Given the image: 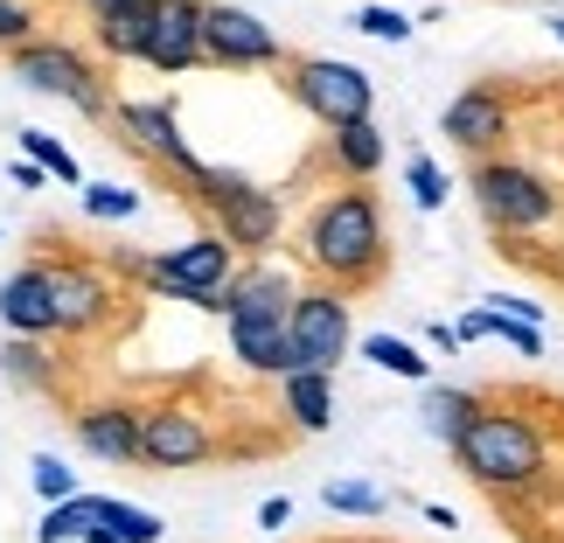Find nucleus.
<instances>
[{
  "label": "nucleus",
  "mask_w": 564,
  "mask_h": 543,
  "mask_svg": "<svg viewBox=\"0 0 564 543\" xmlns=\"http://www.w3.org/2000/svg\"><path fill=\"white\" fill-rule=\"evenodd\" d=\"M300 258L321 286H341V293H362L390 272V230H383V203L377 188H335L328 203L307 209L300 224Z\"/></svg>",
  "instance_id": "1"
},
{
  "label": "nucleus",
  "mask_w": 564,
  "mask_h": 543,
  "mask_svg": "<svg viewBox=\"0 0 564 543\" xmlns=\"http://www.w3.org/2000/svg\"><path fill=\"white\" fill-rule=\"evenodd\" d=\"M446 453H453V467H460L474 488H488V495H536L551 481V432L536 419H523V411L481 404L446 439Z\"/></svg>",
  "instance_id": "2"
},
{
  "label": "nucleus",
  "mask_w": 564,
  "mask_h": 543,
  "mask_svg": "<svg viewBox=\"0 0 564 543\" xmlns=\"http://www.w3.org/2000/svg\"><path fill=\"white\" fill-rule=\"evenodd\" d=\"M188 203L209 209V230L224 237L237 258H251V265L279 245V230H286V203H279V188H258L245 167L203 161V175L188 182Z\"/></svg>",
  "instance_id": "3"
},
{
  "label": "nucleus",
  "mask_w": 564,
  "mask_h": 543,
  "mask_svg": "<svg viewBox=\"0 0 564 543\" xmlns=\"http://www.w3.org/2000/svg\"><path fill=\"white\" fill-rule=\"evenodd\" d=\"M126 272H133L147 293L182 300V307L224 321V286L237 279V251L216 230H195V237H182V245H167L154 258H126Z\"/></svg>",
  "instance_id": "4"
},
{
  "label": "nucleus",
  "mask_w": 564,
  "mask_h": 543,
  "mask_svg": "<svg viewBox=\"0 0 564 543\" xmlns=\"http://www.w3.org/2000/svg\"><path fill=\"white\" fill-rule=\"evenodd\" d=\"M467 195H474V209H481V224L495 237H530V230L557 224V209H564L557 182L536 175L530 161H509V154L474 161L467 167Z\"/></svg>",
  "instance_id": "5"
},
{
  "label": "nucleus",
  "mask_w": 564,
  "mask_h": 543,
  "mask_svg": "<svg viewBox=\"0 0 564 543\" xmlns=\"http://www.w3.org/2000/svg\"><path fill=\"white\" fill-rule=\"evenodd\" d=\"M8 70H14V84H29L35 98H56V105H70V112H84V119H112V105H119L105 63H91L77 42H63V35L21 42V50L8 56Z\"/></svg>",
  "instance_id": "6"
},
{
  "label": "nucleus",
  "mask_w": 564,
  "mask_h": 543,
  "mask_svg": "<svg viewBox=\"0 0 564 543\" xmlns=\"http://www.w3.org/2000/svg\"><path fill=\"white\" fill-rule=\"evenodd\" d=\"M286 91L328 133L335 126H356V119H377V77L341 63V56H286Z\"/></svg>",
  "instance_id": "7"
},
{
  "label": "nucleus",
  "mask_w": 564,
  "mask_h": 543,
  "mask_svg": "<svg viewBox=\"0 0 564 543\" xmlns=\"http://www.w3.org/2000/svg\"><path fill=\"white\" fill-rule=\"evenodd\" d=\"M286 341H293V369H341V356L356 349V314L341 286H300L293 314H286Z\"/></svg>",
  "instance_id": "8"
},
{
  "label": "nucleus",
  "mask_w": 564,
  "mask_h": 543,
  "mask_svg": "<svg viewBox=\"0 0 564 543\" xmlns=\"http://www.w3.org/2000/svg\"><path fill=\"white\" fill-rule=\"evenodd\" d=\"M42 279H50V300H56V335L98 341L119 321V286L91 258H42Z\"/></svg>",
  "instance_id": "9"
},
{
  "label": "nucleus",
  "mask_w": 564,
  "mask_h": 543,
  "mask_svg": "<svg viewBox=\"0 0 564 543\" xmlns=\"http://www.w3.org/2000/svg\"><path fill=\"white\" fill-rule=\"evenodd\" d=\"M216 432L195 404L167 398V404H140V467L154 474H188V467H209L216 460Z\"/></svg>",
  "instance_id": "10"
},
{
  "label": "nucleus",
  "mask_w": 564,
  "mask_h": 543,
  "mask_svg": "<svg viewBox=\"0 0 564 543\" xmlns=\"http://www.w3.org/2000/svg\"><path fill=\"white\" fill-rule=\"evenodd\" d=\"M203 63L209 70H286V42L272 35V21L230 0H203Z\"/></svg>",
  "instance_id": "11"
},
{
  "label": "nucleus",
  "mask_w": 564,
  "mask_h": 543,
  "mask_svg": "<svg viewBox=\"0 0 564 543\" xmlns=\"http://www.w3.org/2000/svg\"><path fill=\"white\" fill-rule=\"evenodd\" d=\"M112 133L133 146V154H147L154 167H167L175 182H195L203 175V154L182 140V112L167 98H119L112 105Z\"/></svg>",
  "instance_id": "12"
},
{
  "label": "nucleus",
  "mask_w": 564,
  "mask_h": 543,
  "mask_svg": "<svg viewBox=\"0 0 564 543\" xmlns=\"http://www.w3.org/2000/svg\"><path fill=\"white\" fill-rule=\"evenodd\" d=\"M509 126H516V112H509V91H502V84H467V91H453L446 112H440V133L460 146V154H474V161L502 154Z\"/></svg>",
  "instance_id": "13"
},
{
  "label": "nucleus",
  "mask_w": 564,
  "mask_h": 543,
  "mask_svg": "<svg viewBox=\"0 0 564 543\" xmlns=\"http://www.w3.org/2000/svg\"><path fill=\"white\" fill-rule=\"evenodd\" d=\"M77 446L91 453V460L105 467H140V404L133 398H91V404H77Z\"/></svg>",
  "instance_id": "14"
},
{
  "label": "nucleus",
  "mask_w": 564,
  "mask_h": 543,
  "mask_svg": "<svg viewBox=\"0 0 564 543\" xmlns=\"http://www.w3.org/2000/svg\"><path fill=\"white\" fill-rule=\"evenodd\" d=\"M140 63H154L161 77L195 70V63H203V0H154Z\"/></svg>",
  "instance_id": "15"
},
{
  "label": "nucleus",
  "mask_w": 564,
  "mask_h": 543,
  "mask_svg": "<svg viewBox=\"0 0 564 543\" xmlns=\"http://www.w3.org/2000/svg\"><path fill=\"white\" fill-rule=\"evenodd\" d=\"M293 300H300V279L293 272H279V265H237V279L224 286V328L230 321H265V328H279V321L293 314Z\"/></svg>",
  "instance_id": "16"
},
{
  "label": "nucleus",
  "mask_w": 564,
  "mask_h": 543,
  "mask_svg": "<svg viewBox=\"0 0 564 543\" xmlns=\"http://www.w3.org/2000/svg\"><path fill=\"white\" fill-rule=\"evenodd\" d=\"M0 328L21 341H56V300H50V279H42V258L0 279Z\"/></svg>",
  "instance_id": "17"
},
{
  "label": "nucleus",
  "mask_w": 564,
  "mask_h": 543,
  "mask_svg": "<svg viewBox=\"0 0 564 543\" xmlns=\"http://www.w3.org/2000/svg\"><path fill=\"white\" fill-rule=\"evenodd\" d=\"M279 398H286L293 432H328L335 425V377L328 369H293V377H279Z\"/></svg>",
  "instance_id": "18"
},
{
  "label": "nucleus",
  "mask_w": 564,
  "mask_h": 543,
  "mask_svg": "<svg viewBox=\"0 0 564 543\" xmlns=\"http://www.w3.org/2000/svg\"><path fill=\"white\" fill-rule=\"evenodd\" d=\"M230 356L251 369V377H293V341L286 321L265 328V321H230Z\"/></svg>",
  "instance_id": "19"
},
{
  "label": "nucleus",
  "mask_w": 564,
  "mask_h": 543,
  "mask_svg": "<svg viewBox=\"0 0 564 543\" xmlns=\"http://www.w3.org/2000/svg\"><path fill=\"white\" fill-rule=\"evenodd\" d=\"M328 161H335V175H341V182L370 188V182H377V167H383V133H377V119L335 126V133H328Z\"/></svg>",
  "instance_id": "20"
},
{
  "label": "nucleus",
  "mask_w": 564,
  "mask_h": 543,
  "mask_svg": "<svg viewBox=\"0 0 564 543\" xmlns=\"http://www.w3.org/2000/svg\"><path fill=\"white\" fill-rule=\"evenodd\" d=\"M0 377H8L14 390H29V398H56L63 369H56V356H50V341H21V335H8V349H0Z\"/></svg>",
  "instance_id": "21"
},
{
  "label": "nucleus",
  "mask_w": 564,
  "mask_h": 543,
  "mask_svg": "<svg viewBox=\"0 0 564 543\" xmlns=\"http://www.w3.org/2000/svg\"><path fill=\"white\" fill-rule=\"evenodd\" d=\"M453 335H460V341H509V349H523V356H544V328L509 321V314H495V307L460 314V321H453Z\"/></svg>",
  "instance_id": "22"
},
{
  "label": "nucleus",
  "mask_w": 564,
  "mask_h": 543,
  "mask_svg": "<svg viewBox=\"0 0 564 543\" xmlns=\"http://www.w3.org/2000/svg\"><path fill=\"white\" fill-rule=\"evenodd\" d=\"M362 362L383 369V377H404V383H432V356H419L404 335H390V328L362 335Z\"/></svg>",
  "instance_id": "23"
},
{
  "label": "nucleus",
  "mask_w": 564,
  "mask_h": 543,
  "mask_svg": "<svg viewBox=\"0 0 564 543\" xmlns=\"http://www.w3.org/2000/svg\"><path fill=\"white\" fill-rule=\"evenodd\" d=\"M21 161H35L50 182H63V188H84V167H77V154L63 146L56 133H42V126H21Z\"/></svg>",
  "instance_id": "24"
},
{
  "label": "nucleus",
  "mask_w": 564,
  "mask_h": 543,
  "mask_svg": "<svg viewBox=\"0 0 564 543\" xmlns=\"http://www.w3.org/2000/svg\"><path fill=\"white\" fill-rule=\"evenodd\" d=\"M98 523L112 530L119 543H161L167 536V523L154 509H140V502H119V495H98Z\"/></svg>",
  "instance_id": "25"
},
{
  "label": "nucleus",
  "mask_w": 564,
  "mask_h": 543,
  "mask_svg": "<svg viewBox=\"0 0 564 543\" xmlns=\"http://www.w3.org/2000/svg\"><path fill=\"white\" fill-rule=\"evenodd\" d=\"M474 411H481V398H474V390H453V383H425V432H440V439H453V432H460Z\"/></svg>",
  "instance_id": "26"
},
{
  "label": "nucleus",
  "mask_w": 564,
  "mask_h": 543,
  "mask_svg": "<svg viewBox=\"0 0 564 543\" xmlns=\"http://www.w3.org/2000/svg\"><path fill=\"white\" fill-rule=\"evenodd\" d=\"M91 523H98V495H70V502L42 509L35 543H84V530H91Z\"/></svg>",
  "instance_id": "27"
},
{
  "label": "nucleus",
  "mask_w": 564,
  "mask_h": 543,
  "mask_svg": "<svg viewBox=\"0 0 564 543\" xmlns=\"http://www.w3.org/2000/svg\"><path fill=\"white\" fill-rule=\"evenodd\" d=\"M77 203L91 224H126V216H140V188H119V182H84Z\"/></svg>",
  "instance_id": "28"
},
{
  "label": "nucleus",
  "mask_w": 564,
  "mask_h": 543,
  "mask_svg": "<svg viewBox=\"0 0 564 543\" xmlns=\"http://www.w3.org/2000/svg\"><path fill=\"white\" fill-rule=\"evenodd\" d=\"M404 188H411V203H419L425 216H432V209H446V195H453L446 167L432 161V154H411V161H404Z\"/></svg>",
  "instance_id": "29"
},
{
  "label": "nucleus",
  "mask_w": 564,
  "mask_h": 543,
  "mask_svg": "<svg viewBox=\"0 0 564 543\" xmlns=\"http://www.w3.org/2000/svg\"><path fill=\"white\" fill-rule=\"evenodd\" d=\"M29 481H35V495H42V502H70V495H84L77 488V467L70 460H56V453H35V460H29Z\"/></svg>",
  "instance_id": "30"
},
{
  "label": "nucleus",
  "mask_w": 564,
  "mask_h": 543,
  "mask_svg": "<svg viewBox=\"0 0 564 543\" xmlns=\"http://www.w3.org/2000/svg\"><path fill=\"white\" fill-rule=\"evenodd\" d=\"M349 29H356V35H370V42H390V50H398V42H411V29H419V21L398 14V8H383V0H370V8H356Z\"/></svg>",
  "instance_id": "31"
},
{
  "label": "nucleus",
  "mask_w": 564,
  "mask_h": 543,
  "mask_svg": "<svg viewBox=\"0 0 564 543\" xmlns=\"http://www.w3.org/2000/svg\"><path fill=\"white\" fill-rule=\"evenodd\" d=\"M321 502L341 509V515H383V488H370V481H328Z\"/></svg>",
  "instance_id": "32"
},
{
  "label": "nucleus",
  "mask_w": 564,
  "mask_h": 543,
  "mask_svg": "<svg viewBox=\"0 0 564 543\" xmlns=\"http://www.w3.org/2000/svg\"><path fill=\"white\" fill-rule=\"evenodd\" d=\"M21 42H35V8L29 0H0V50H21Z\"/></svg>",
  "instance_id": "33"
},
{
  "label": "nucleus",
  "mask_w": 564,
  "mask_h": 543,
  "mask_svg": "<svg viewBox=\"0 0 564 543\" xmlns=\"http://www.w3.org/2000/svg\"><path fill=\"white\" fill-rule=\"evenodd\" d=\"M154 0H84V14H91V29L98 21H119V14H147Z\"/></svg>",
  "instance_id": "34"
},
{
  "label": "nucleus",
  "mask_w": 564,
  "mask_h": 543,
  "mask_svg": "<svg viewBox=\"0 0 564 543\" xmlns=\"http://www.w3.org/2000/svg\"><path fill=\"white\" fill-rule=\"evenodd\" d=\"M293 523V502L286 495H265V502H258V530H286Z\"/></svg>",
  "instance_id": "35"
},
{
  "label": "nucleus",
  "mask_w": 564,
  "mask_h": 543,
  "mask_svg": "<svg viewBox=\"0 0 564 543\" xmlns=\"http://www.w3.org/2000/svg\"><path fill=\"white\" fill-rule=\"evenodd\" d=\"M8 182H14V188H50V175H42L35 161H21V154H14V167H8Z\"/></svg>",
  "instance_id": "36"
},
{
  "label": "nucleus",
  "mask_w": 564,
  "mask_h": 543,
  "mask_svg": "<svg viewBox=\"0 0 564 543\" xmlns=\"http://www.w3.org/2000/svg\"><path fill=\"white\" fill-rule=\"evenodd\" d=\"M425 341H432V349H440V356H453V349H460V335H453L446 321H432V328H425Z\"/></svg>",
  "instance_id": "37"
},
{
  "label": "nucleus",
  "mask_w": 564,
  "mask_h": 543,
  "mask_svg": "<svg viewBox=\"0 0 564 543\" xmlns=\"http://www.w3.org/2000/svg\"><path fill=\"white\" fill-rule=\"evenodd\" d=\"M425 523H440V530H460V515H453L446 502H425Z\"/></svg>",
  "instance_id": "38"
},
{
  "label": "nucleus",
  "mask_w": 564,
  "mask_h": 543,
  "mask_svg": "<svg viewBox=\"0 0 564 543\" xmlns=\"http://www.w3.org/2000/svg\"><path fill=\"white\" fill-rule=\"evenodd\" d=\"M84 543H119V536L105 530V523H91V530H84Z\"/></svg>",
  "instance_id": "39"
},
{
  "label": "nucleus",
  "mask_w": 564,
  "mask_h": 543,
  "mask_svg": "<svg viewBox=\"0 0 564 543\" xmlns=\"http://www.w3.org/2000/svg\"><path fill=\"white\" fill-rule=\"evenodd\" d=\"M551 35H557V42H564V14H557V21H551Z\"/></svg>",
  "instance_id": "40"
}]
</instances>
